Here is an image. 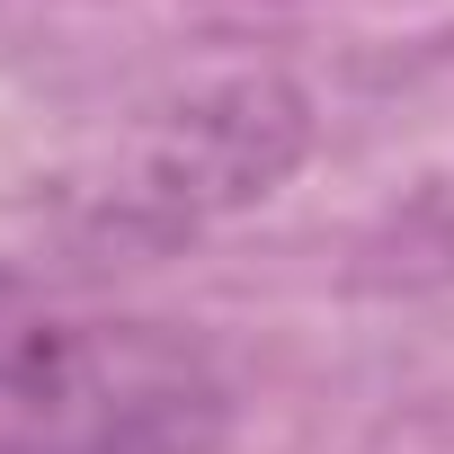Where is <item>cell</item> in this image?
Returning a JSON list of instances; mask_svg holds the SVG:
<instances>
[{
	"mask_svg": "<svg viewBox=\"0 0 454 454\" xmlns=\"http://www.w3.org/2000/svg\"><path fill=\"white\" fill-rule=\"evenodd\" d=\"M223 374L143 321H81L0 294V454H214Z\"/></svg>",
	"mask_w": 454,
	"mask_h": 454,
	"instance_id": "1",
	"label": "cell"
},
{
	"mask_svg": "<svg viewBox=\"0 0 454 454\" xmlns=\"http://www.w3.org/2000/svg\"><path fill=\"white\" fill-rule=\"evenodd\" d=\"M303 152V98L286 81H232V90H214L196 107H178L134 178H125V205H169V214H214V205H250L268 196Z\"/></svg>",
	"mask_w": 454,
	"mask_h": 454,
	"instance_id": "2",
	"label": "cell"
}]
</instances>
